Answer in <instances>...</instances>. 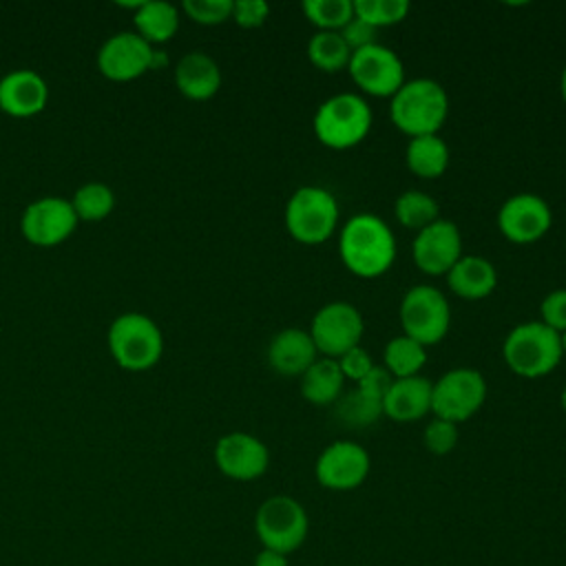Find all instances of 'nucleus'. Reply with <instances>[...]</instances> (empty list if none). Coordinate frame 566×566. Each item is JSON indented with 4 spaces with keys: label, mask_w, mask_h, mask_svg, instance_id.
I'll use <instances>...</instances> for the list:
<instances>
[{
    "label": "nucleus",
    "mask_w": 566,
    "mask_h": 566,
    "mask_svg": "<svg viewBox=\"0 0 566 566\" xmlns=\"http://www.w3.org/2000/svg\"><path fill=\"white\" fill-rule=\"evenodd\" d=\"M338 254L352 274L374 279L391 268L396 259V239L380 217L360 212L349 217L343 226L338 234Z\"/></svg>",
    "instance_id": "nucleus-1"
},
{
    "label": "nucleus",
    "mask_w": 566,
    "mask_h": 566,
    "mask_svg": "<svg viewBox=\"0 0 566 566\" xmlns=\"http://www.w3.org/2000/svg\"><path fill=\"white\" fill-rule=\"evenodd\" d=\"M449 115V95L440 82L416 77L405 82L389 102L391 124L409 137L438 135Z\"/></svg>",
    "instance_id": "nucleus-2"
},
{
    "label": "nucleus",
    "mask_w": 566,
    "mask_h": 566,
    "mask_svg": "<svg viewBox=\"0 0 566 566\" xmlns=\"http://www.w3.org/2000/svg\"><path fill=\"white\" fill-rule=\"evenodd\" d=\"M502 356L509 369L522 378L548 376L562 360V334L546 327L542 321L515 325L502 345Z\"/></svg>",
    "instance_id": "nucleus-3"
},
{
    "label": "nucleus",
    "mask_w": 566,
    "mask_h": 566,
    "mask_svg": "<svg viewBox=\"0 0 566 566\" xmlns=\"http://www.w3.org/2000/svg\"><path fill=\"white\" fill-rule=\"evenodd\" d=\"M113 360L126 371H146L164 354V334L159 325L142 312H124L113 318L106 334Z\"/></svg>",
    "instance_id": "nucleus-4"
},
{
    "label": "nucleus",
    "mask_w": 566,
    "mask_h": 566,
    "mask_svg": "<svg viewBox=\"0 0 566 566\" xmlns=\"http://www.w3.org/2000/svg\"><path fill=\"white\" fill-rule=\"evenodd\" d=\"M312 128L323 146L347 150L367 137L371 128V108L358 93H338L318 104Z\"/></svg>",
    "instance_id": "nucleus-5"
},
{
    "label": "nucleus",
    "mask_w": 566,
    "mask_h": 566,
    "mask_svg": "<svg viewBox=\"0 0 566 566\" xmlns=\"http://www.w3.org/2000/svg\"><path fill=\"white\" fill-rule=\"evenodd\" d=\"M254 533L263 548L290 557L310 535V515L292 495H270L254 513Z\"/></svg>",
    "instance_id": "nucleus-6"
},
{
    "label": "nucleus",
    "mask_w": 566,
    "mask_h": 566,
    "mask_svg": "<svg viewBox=\"0 0 566 566\" xmlns=\"http://www.w3.org/2000/svg\"><path fill=\"white\" fill-rule=\"evenodd\" d=\"M285 230L305 245L327 241L338 226V201L321 186H301L285 203Z\"/></svg>",
    "instance_id": "nucleus-7"
},
{
    "label": "nucleus",
    "mask_w": 566,
    "mask_h": 566,
    "mask_svg": "<svg viewBox=\"0 0 566 566\" xmlns=\"http://www.w3.org/2000/svg\"><path fill=\"white\" fill-rule=\"evenodd\" d=\"M402 334L420 345L440 343L451 327V307L447 296L433 285H413L400 301Z\"/></svg>",
    "instance_id": "nucleus-8"
},
{
    "label": "nucleus",
    "mask_w": 566,
    "mask_h": 566,
    "mask_svg": "<svg viewBox=\"0 0 566 566\" xmlns=\"http://www.w3.org/2000/svg\"><path fill=\"white\" fill-rule=\"evenodd\" d=\"M486 400V380L473 367H455L442 374L431 389L433 418L453 424L469 420Z\"/></svg>",
    "instance_id": "nucleus-9"
},
{
    "label": "nucleus",
    "mask_w": 566,
    "mask_h": 566,
    "mask_svg": "<svg viewBox=\"0 0 566 566\" xmlns=\"http://www.w3.org/2000/svg\"><path fill=\"white\" fill-rule=\"evenodd\" d=\"M365 332V321L358 307L347 301L325 303L312 318L310 336L318 354L327 358H338L352 347L360 345Z\"/></svg>",
    "instance_id": "nucleus-10"
},
{
    "label": "nucleus",
    "mask_w": 566,
    "mask_h": 566,
    "mask_svg": "<svg viewBox=\"0 0 566 566\" xmlns=\"http://www.w3.org/2000/svg\"><path fill=\"white\" fill-rule=\"evenodd\" d=\"M77 223L80 219L71 206V199L53 195L31 201L20 217L22 237L35 248L60 245L75 232Z\"/></svg>",
    "instance_id": "nucleus-11"
},
{
    "label": "nucleus",
    "mask_w": 566,
    "mask_h": 566,
    "mask_svg": "<svg viewBox=\"0 0 566 566\" xmlns=\"http://www.w3.org/2000/svg\"><path fill=\"white\" fill-rule=\"evenodd\" d=\"M347 71L354 84L374 97H391L405 84V66L398 53L378 42L354 51Z\"/></svg>",
    "instance_id": "nucleus-12"
},
{
    "label": "nucleus",
    "mask_w": 566,
    "mask_h": 566,
    "mask_svg": "<svg viewBox=\"0 0 566 566\" xmlns=\"http://www.w3.org/2000/svg\"><path fill=\"white\" fill-rule=\"evenodd\" d=\"M369 469L371 460L365 447L349 440H334L318 453L314 475L327 491H354L367 480Z\"/></svg>",
    "instance_id": "nucleus-13"
},
{
    "label": "nucleus",
    "mask_w": 566,
    "mask_h": 566,
    "mask_svg": "<svg viewBox=\"0 0 566 566\" xmlns=\"http://www.w3.org/2000/svg\"><path fill=\"white\" fill-rule=\"evenodd\" d=\"M155 49L135 31H119L106 38L97 51V69L111 82H130L153 66Z\"/></svg>",
    "instance_id": "nucleus-14"
},
{
    "label": "nucleus",
    "mask_w": 566,
    "mask_h": 566,
    "mask_svg": "<svg viewBox=\"0 0 566 566\" xmlns=\"http://www.w3.org/2000/svg\"><path fill=\"white\" fill-rule=\"evenodd\" d=\"M217 469L237 482H252L270 467V449L263 440L245 431H232L214 444Z\"/></svg>",
    "instance_id": "nucleus-15"
},
{
    "label": "nucleus",
    "mask_w": 566,
    "mask_h": 566,
    "mask_svg": "<svg viewBox=\"0 0 566 566\" xmlns=\"http://www.w3.org/2000/svg\"><path fill=\"white\" fill-rule=\"evenodd\" d=\"M553 223L548 203L533 192L511 195L497 210V230L513 243H533L542 239Z\"/></svg>",
    "instance_id": "nucleus-16"
},
{
    "label": "nucleus",
    "mask_w": 566,
    "mask_h": 566,
    "mask_svg": "<svg viewBox=\"0 0 566 566\" xmlns=\"http://www.w3.org/2000/svg\"><path fill=\"white\" fill-rule=\"evenodd\" d=\"M411 256L424 274H447L462 256V237L458 226L449 219H436L427 228L418 230L411 243Z\"/></svg>",
    "instance_id": "nucleus-17"
},
{
    "label": "nucleus",
    "mask_w": 566,
    "mask_h": 566,
    "mask_svg": "<svg viewBox=\"0 0 566 566\" xmlns=\"http://www.w3.org/2000/svg\"><path fill=\"white\" fill-rule=\"evenodd\" d=\"M49 86L44 77L31 69H15L0 77V111L24 119L44 111Z\"/></svg>",
    "instance_id": "nucleus-18"
},
{
    "label": "nucleus",
    "mask_w": 566,
    "mask_h": 566,
    "mask_svg": "<svg viewBox=\"0 0 566 566\" xmlns=\"http://www.w3.org/2000/svg\"><path fill=\"white\" fill-rule=\"evenodd\" d=\"M318 358V349L310 332L301 327H285L276 332L268 345V363L281 376H303V371Z\"/></svg>",
    "instance_id": "nucleus-19"
},
{
    "label": "nucleus",
    "mask_w": 566,
    "mask_h": 566,
    "mask_svg": "<svg viewBox=\"0 0 566 566\" xmlns=\"http://www.w3.org/2000/svg\"><path fill=\"white\" fill-rule=\"evenodd\" d=\"M433 382L424 376L394 378L382 398V413L396 422H413L431 411Z\"/></svg>",
    "instance_id": "nucleus-20"
},
{
    "label": "nucleus",
    "mask_w": 566,
    "mask_h": 566,
    "mask_svg": "<svg viewBox=\"0 0 566 566\" xmlns=\"http://www.w3.org/2000/svg\"><path fill=\"white\" fill-rule=\"evenodd\" d=\"M177 91L195 102L210 99L221 88V69L203 51H190L175 66Z\"/></svg>",
    "instance_id": "nucleus-21"
},
{
    "label": "nucleus",
    "mask_w": 566,
    "mask_h": 566,
    "mask_svg": "<svg viewBox=\"0 0 566 566\" xmlns=\"http://www.w3.org/2000/svg\"><path fill=\"white\" fill-rule=\"evenodd\" d=\"M444 276L451 292L467 301L486 298L497 285V272L493 263L478 254L460 256Z\"/></svg>",
    "instance_id": "nucleus-22"
},
{
    "label": "nucleus",
    "mask_w": 566,
    "mask_h": 566,
    "mask_svg": "<svg viewBox=\"0 0 566 566\" xmlns=\"http://www.w3.org/2000/svg\"><path fill=\"white\" fill-rule=\"evenodd\" d=\"M345 376L336 358H316L301 376V394L312 405H332L340 398Z\"/></svg>",
    "instance_id": "nucleus-23"
},
{
    "label": "nucleus",
    "mask_w": 566,
    "mask_h": 566,
    "mask_svg": "<svg viewBox=\"0 0 566 566\" xmlns=\"http://www.w3.org/2000/svg\"><path fill=\"white\" fill-rule=\"evenodd\" d=\"M449 146L440 135L411 137L405 150L409 170L422 179H436L449 168Z\"/></svg>",
    "instance_id": "nucleus-24"
},
{
    "label": "nucleus",
    "mask_w": 566,
    "mask_h": 566,
    "mask_svg": "<svg viewBox=\"0 0 566 566\" xmlns=\"http://www.w3.org/2000/svg\"><path fill=\"white\" fill-rule=\"evenodd\" d=\"M135 33H139L148 44L168 42L179 29L177 7L166 0H144L133 15Z\"/></svg>",
    "instance_id": "nucleus-25"
},
{
    "label": "nucleus",
    "mask_w": 566,
    "mask_h": 566,
    "mask_svg": "<svg viewBox=\"0 0 566 566\" xmlns=\"http://www.w3.org/2000/svg\"><path fill=\"white\" fill-rule=\"evenodd\" d=\"M382 363H385L382 367L394 378H409V376H418V371L424 367L427 352H424V345L400 334L385 345Z\"/></svg>",
    "instance_id": "nucleus-26"
},
{
    "label": "nucleus",
    "mask_w": 566,
    "mask_h": 566,
    "mask_svg": "<svg viewBox=\"0 0 566 566\" xmlns=\"http://www.w3.org/2000/svg\"><path fill=\"white\" fill-rule=\"evenodd\" d=\"M336 418L349 427H369L374 424L382 413V400L374 394L354 387L347 394H340V398L334 402Z\"/></svg>",
    "instance_id": "nucleus-27"
},
{
    "label": "nucleus",
    "mask_w": 566,
    "mask_h": 566,
    "mask_svg": "<svg viewBox=\"0 0 566 566\" xmlns=\"http://www.w3.org/2000/svg\"><path fill=\"white\" fill-rule=\"evenodd\" d=\"M307 57L316 69L336 73L347 69L352 51L338 31H316L307 42Z\"/></svg>",
    "instance_id": "nucleus-28"
},
{
    "label": "nucleus",
    "mask_w": 566,
    "mask_h": 566,
    "mask_svg": "<svg viewBox=\"0 0 566 566\" xmlns=\"http://www.w3.org/2000/svg\"><path fill=\"white\" fill-rule=\"evenodd\" d=\"M394 214L402 228L418 232L440 219V206L422 190H405L394 203Z\"/></svg>",
    "instance_id": "nucleus-29"
},
{
    "label": "nucleus",
    "mask_w": 566,
    "mask_h": 566,
    "mask_svg": "<svg viewBox=\"0 0 566 566\" xmlns=\"http://www.w3.org/2000/svg\"><path fill=\"white\" fill-rule=\"evenodd\" d=\"M71 206L80 221H102L115 208V192L102 181H86L73 192Z\"/></svg>",
    "instance_id": "nucleus-30"
},
{
    "label": "nucleus",
    "mask_w": 566,
    "mask_h": 566,
    "mask_svg": "<svg viewBox=\"0 0 566 566\" xmlns=\"http://www.w3.org/2000/svg\"><path fill=\"white\" fill-rule=\"evenodd\" d=\"M303 13L318 31H340L354 18V0H305Z\"/></svg>",
    "instance_id": "nucleus-31"
},
{
    "label": "nucleus",
    "mask_w": 566,
    "mask_h": 566,
    "mask_svg": "<svg viewBox=\"0 0 566 566\" xmlns=\"http://www.w3.org/2000/svg\"><path fill=\"white\" fill-rule=\"evenodd\" d=\"M409 9L407 0H354V15L376 29L402 22Z\"/></svg>",
    "instance_id": "nucleus-32"
},
{
    "label": "nucleus",
    "mask_w": 566,
    "mask_h": 566,
    "mask_svg": "<svg viewBox=\"0 0 566 566\" xmlns=\"http://www.w3.org/2000/svg\"><path fill=\"white\" fill-rule=\"evenodd\" d=\"M184 13L197 24H221L232 18V0H184Z\"/></svg>",
    "instance_id": "nucleus-33"
},
{
    "label": "nucleus",
    "mask_w": 566,
    "mask_h": 566,
    "mask_svg": "<svg viewBox=\"0 0 566 566\" xmlns=\"http://www.w3.org/2000/svg\"><path fill=\"white\" fill-rule=\"evenodd\" d=\"M458 438H460L458 424L442 420V418H433L422 431V442H424L427 451L433 455L451 453L458 444Z\"/></svg>",
    "instance_id": "nucleus-34"
},
{
    "label": "nucleus",
    "mask_w": 566,
    "mask_h": 566,
    "mask_svg": "<svg viewBox=\"0 0 566 566\" xmlns=\"http://www.w3.org/2000/svg\"><path fill=\"white\" fill-rule=\"evenodd\" d=\"M539 321L555 329L557 334L566 332V290H553L548 292L539 303Z\"/></svg>",
    "instance_id": "nucleus-35"
},
{
    "label": "nucleus",
    "mask_w": 566,
    "mask_h": 566,
    "mask_svg": "<svg viewBox=\"0 0 566 566\" xmlns=\"http://www.w3.org/2000/svg\"><path fill=\"white\" fill-rule=\"evenodd\" d=\"M270 15V4L263 0H232V20L243 29L261 27Z\"/></svg>",
    "instance_id": "nucleus-36"
},
{
    "label": "nucleus",
    "mask_w": 566,
    "mask_h": 566,
    "mask_svg": "<svg viewBox=\"0 0 566 566\" xmlns=\"http://www.w3.org/2000/svg\"><path fill=\"white\" fill-rule=\"evenodd\" d=\"M336 363H338L343 376L349 378V380H354V382H358L360 378H365L367 371L374 367V360H371L369 352H367L365 347H360V345H356V347H352L349 352H345L343 356H338Z\"/></svg>",
    "instance_id": "nucleus-37"
},
{
    "label": "nucleus",
    "mask_w": 566,
    "mask_h": 566,
    "mask_svg": "<svg viewBox=\"0 0 566 566\" xmlns=\"http://www.w3.org/2000/svg\"><path fill=\"white\" fill-rule=\"evenodd\" d=\"M376 27H371L369 22L360 20V18H352L338 33L340 38L345 40V44L349 46V51H358V49H365L369 44H376Z\"/></svg>",
    "instance_id": "nucleus-38"
},
{
    "label": "nucleus",
    "mask_w": 566,
    "mask_h": 566,
    "mask_svg": "<svg viewBox=\"0 0 566 566\" xmlns=\"http://www.w3.org/2000/svg\"><path fill=\"white\" fill-rule=\"evenodd\" d=\"M391 382H394V376H391L385 367L374 365V367L367 371V376L356 382V387H360V389H365V391H369V394H374L376 398L382 400L385 394L389 391Z\"/></svg>",
    "instance_id": "nucleus-39"
},
{
    "label": "nucleus",
    "mask_w": 566,
    "mask_h": 566,
    "mask_svg": "<svg viewBox=\"0 0 566 566\" xmlns=\"http://www.w3.org/2000/svg\"><path fill=\"white\" fill-rule=\"evenodd\" d=\"M252 566H290V557L283 555V553L270 551V548H261V551L254 555Z\"/></svg>",
    "instance_id": "nucleus-40"
},
{
    "label": "nucleus",
    "mask_w": 566,
    "mask_h": 566,
    "mask_svg": "<svg viewBox=\"0 0 566 566\" xmlns=\"http://www.w3.org/2000/svg\"><path fill=\"white\" fill-rule=\"evenodd\" d=\"M559 93H562V99L566 102V66H564L562 77H559Z\"/></svg>",
    "instance_id": "nucleus-41"
},
{
    "label": "nucleus",
    "mask_w": 566,
    "mask_h": 566,
    "mask_svg": "<svg viewBox=\"0 0 566 566\" xmlns=\"http://www.w3.org/2000/svg\"><path fill=\"white\" fill-rule=\"evenodd\" d=\"M562 352H564V356H566V332L562 334Z\"/></svg>",
    "instance_id": "nucleus-42"
},
{
    "label": "nucleus",
    "mask_w": 566,
    "mask_h": 566,
    "mask_svg": "<svg viewBox=\"0 0 566 566\" xmlns=\"http://www.w3.org/2000/svg\"><path fill=\"white\" fill-rule=\"evenodd\" d=\"M562 407H564V411H566V387L562 389Z\"/></svg>",
    "instance_id": "nucleus-43"
}]
</instances>
